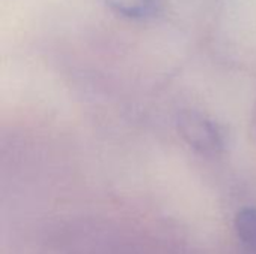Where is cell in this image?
I'll return each instance as SVG.
<instances>
[{"label": "cell", "instance_id": "obj_3", "mask_svg": "<svg viewBox=\"0 0 256 254\" xmlns=\"http://www.w3.org/2000/svg\"><path fill=\"white\" fill-rule=\"evenodd\" d=\"M236 229L248 252L256 254V210L246 208L236 219Z\"/></svg>", "mask_w": 256, "mask_h": 254}, {"label": "cell", "instance_id": "obj_2", "mask_svg": "<svg viewBox=\"0 0 256 254\" xmlns=\"http://www.w3.org/2000/svg\"><path fill=\"white\" fill-rule=\"evenodd\" d=\"M111 9L129 18H148L159 9L158 0H104Z\"/></svg>", "mask_w": 256, "mask_h": 254}, {"label": "cell", "instance_id": "obj_1", "mask_svg": "<svg viewBox=\"0 0 256 254\" xmlns=\"http://www.w3.org/2000/svg\"><path fill=\"white\" fill-rule=\"evenodd\" d=\"M182 130L189 138V141L195 144V147L208 150V148H214L219 145V136L214 127L212 126V123L202 120L201 117L189 115L183 118Z\"/></svg>", "mask_w": 256, "mask_h": 254}]
</instances>
